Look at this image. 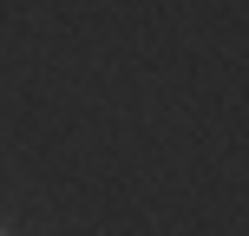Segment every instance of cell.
I'll list each match as a JSON object with an SVG mask.
<instances>
[{
	"instance_id": "1",
	"label": "cell",
	"mask_w": 249,
	"mask_h": 236,
	"mask_svg": "<svg viewBox=\"0 0 249 236\" xmlns=\"http://www.w3.org/2000/svg\"><path fill=\"white\" fill-rule=\"evenodd\" d=\"M0 236H7V223H0Z\"/></svg>"
}]
</instances>
